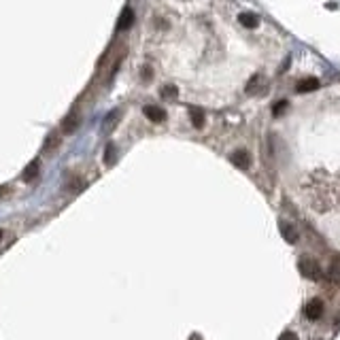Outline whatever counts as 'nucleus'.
I'll list each match as a JSON object with an SVG mask.
<instances>
[{"label": "nucleus", "mask_w": 340, "mask_h": 340, "mask_svg": "<svg viewBox=\"0 0 340 340\" xmlns=\"http://www.w3.org/2000/svg\"><path fill=\"white\" fill-rule=\"evenodd\" d=\"M323 311H325V306H323V300H321V298H313V300L306 304V317L311 319V321H317V319H321V317H323Z\"/></svg>", "instance_id": "2"}, {"label": "nucleus", "mask_w": 340, "mask_h": 340, "mask_svg": "<svg viewBox=\"0 0 340 340\" xmlns=\"http://www.w3.org/2000/svg\"><path fill=\"white\" fill-rule=\"evenodd\" d=\"M230 162L234 164L236 168L247 170V168L251 166V156H249V151H245V149H236V151H232Z\"/></svg>", "instance_id": "3"}, {"label": "nucleus", "mask_w": 340, "mask_h": 340, "mask_svg": "<svg viewBox=\"0 0 340 340\" xmlns=\"http://www.w3.org/2000/svg\"><path fill=\"white\" fill-rule=\"evenodd\" d=\"M281 232H283V238L289 242V245H294V242L298 240V232H296L294 225H289V223H281Z\"/></svg>", "instance_id": "12"}, {"label": "nucleus", "mask_w": 340, "mask_h": 340, "mask_svg": "<svg viewBox=\"0 0 340 340\" xmlns=\"http://www.w3.org/2000/svg\"><path fill=\"white\" fill-rule=\"evenodd\" d=\"M189 119H191V123H193V128H198V130H202L204 128V113L200 111V109H189Z\"/></svg>", "instance_id": "11"}, {"label": "nucleus", "mask_w": 340, "mask_h": 340, "mask_svg": "<svg viewBox=\"0 0 340 340\" xmlns=\"http://www.w3.org/2000/svg\"><path fill=\"white\" fill-rule=\"evenodd\" d=\"M238 22H240V26H242V28H247V30H255L257 26H260V17H257L255 13L245 11V13H240V15H238Z\"/></svg>", "instance_id": "5"}, {"label": "nucleus", "mask_w": 340, "mask_h": 340, "mask_svg": "<svg viewBox=\"0 0 340 340\" xmlns=\"http://www.w3.org/2000/svg\"><path fill=\"white\" fill-rule=\"evenodd\" d=\"M119 117H121V111H119V109L111 111L109 115L105 117V121H102V128H105V132H111L113 128H115V126H117V121H119Z\"/></svg>", "instance_id": "9"}, {"label": "nucleus", "mask_w": 340, "mask_h": 340, "mask_svg": "<svg viewBox=\"0 0 340 340\" xmlns=\"http://www.w3.org/2000/svg\"><path fill=\"white\" fill-rule=\"evenodd\" d=\"M132 24H134V11L132 9H123V13L117 22V30H128Z\"/></svg>", "instance_id": "10"}, {"label": "nucleus", "mask_w": 340, "mask_h": 340, "mask_svg": "<svg viewBox=\"0 0 340 340\" xmlns=\"http://www.w3.org/2000/svg\"><path fill=\"white\" fill-rule=\"evenodd\" d=\"M298 268H300V272L306 276V279H313V281L321 279V268H319V264L315 260H311V257H302Z\"/></svg>", "instance_id": "1"}, {"label": "nucleus", "mask_w": 340, "mask_h": 340, "mask_svg": "<svg viewBox=\"0 0 340 340\" xmlns=\"http://www.w3.org/2000/svg\"><path fill=\"white\" fill-rule=\"evenodd\" d=\"M0 240H3V230H0Z\"/></svg>", "instance_id": "19"}, {"label": "nucleus", "mask_w": 340, "mask_h": 340, "mask_svg": "<svg viewBox=\"0 0 340 340\" xmlns=\"http://www.w3.org/2000/svg\"><path fill=\"white\" fill-rule=\"evenodd\" d=\"M287 107H289V105H287V100H281V102H276V105L272 107V111H274V115H283V111H285Z\"/></svg>", "instance_id": "15"}, {"label": "nucleus", "mask_w": 340, "mask_h": 340, "mask_svg": "<svg viewBox=\"0 0 340 340\" xmlns=\"http://www.w3.org/2000/svg\"><path fill=\"white\" fill-rule=\"evenodd\" d=\"M177 94H179V89L174 85H164L162 87V96L164 98H177Z\"/></svg>", "instance_id": "14"}, {"label": "nucleus", "mask_w": 340, "mask_h": 340, "mask_svg": "<svg viewBox=\"0 0 340 340\" xmlns=\"http://www.w3.org/2000/svg\"><path fill=\"white\" fill-rule=\"evenodd\" d=\"M279 340H298V336H296L294 332H285V334H281Z\"/></svg>", "instance_id": "18"}, {"label": "nucleus", "mask_w": 340, "mask_h": 340, "mask_svg": "<svg viewBox=\"0 0 340 340\" xmlns=\"http://www.w3.org/2000/svg\"><path fill=\"white\" fill-rule=\"evenodd\" d=\"M38 168H40V162H38V160L30 162L28 166H26V170L22 172V179H24L26 183H32V181H34V177L38 174Z\"/></svg>", "instance_id": "7"}, {"label": "nucleus", "mask_w": 340, "mask_h": 340, "mask_svg": "<svg viewBox=\"0 0 340 340\" xmlns=\"http://www.w3.org/2000/svg\"><path fill=\"white\" fill-rule=\"evenodd\" d=\"M58 142H60V136H58V134H54V136H49V138H47L45 149H47V151H49V149H56Z\"/></svg>", "instance_id": "16"}, {"label": "nucleus", "mask_w": 340, "mask_h": 340, "mask_svg": "<svg viewBox=\"0 0 340 340\" xmlns=\"http://www.w3.org/2000/svg\"><path fill=\"white\" fill-rule=\"evenodd\" d=\"M260 85H262V75H253L249 79V83H247L245 91H247V94H255V91L260 89Z\"/></svg>", "instance_id": "13"}, {"label": "nucleus", "mask_w": 340, "mask_h": 340, "mask_svg": "<svg viewBox=\"0 0 340 340\" xmlns=\"http://www.w3.org/2000/svg\"><path fill=\"white\" fill-rule=\"evenodd\" d=\"M77 128H79V113H70V115L64 119V123H62V132L73 134Z\"/></svg>", "instance_id": "8"}, {"label": "nucleus", "mask_w": 340, "mask_h": 340, "mask_svg": "<svg viewBox=\"0 0 340 340\" xmlns=\"http://www.w3.org/2000/svg\"><path fill=\"white\" fill-rule=\"evenodd\" d=\"M145 117L149 121H153V123H162L164 119H166V111L156 107V105H147L145 107Z\"/></svg>", "instance_id": "4"}, {"label": "nucleus", "mask_w": 340, "mask_h": 340, "mask_svg": "<svg viewBox=\"0 0 340 340\" xmlns=\"http://www.w3.org/2000/svg\"><path fill=\"white\" fill-rule=\"evenodd\" d=\"M113 158H115V147H113V145H107V151H105V162H107V164H113Z\"/></svg>", "instance_id": "17"}, {"label": "nucleus", "mask_w": 340, "mask_h": 340, "mask_svg": "<svg viewBox=\"0 0 340 340\" xmlns=\"http://www.w3.org/2000/svg\"><path fill=\"white\" fill-rule=\"evenodd\" d=\"M319 87V79L315 77H308V79H302V81H298V85H296V91H300V94H306V91H313Z\"/></svg>", "instance_id": "6"}]
</instances>
